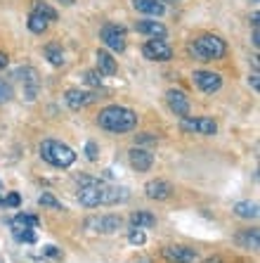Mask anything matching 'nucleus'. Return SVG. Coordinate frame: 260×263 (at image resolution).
I'll return each instance as SVG.
<instances>
[{"instance_id": "nucleus-1", "label": "nucleus", "mask_w": 260, "mask_h": 263, "mask_svg": "<svg viewBox=\"0 0 260 263\" xmlns=\"http://www.w3.org/2000/svg\"><path fill=\"white\" fill-rule=\"evenodd\" d=\"M97 123H99V128L109 130V133H130L137 126V114L121 104H109L99 111Z\"/></svg>"}, {"instance_id": "nucleus-2", "label": "nucleus", "mask_w": 260, "mask_h": 263, "mask_svg": "<svg viewBox=\"0 0 260 263\" xmlns=\"http://www.w3.org/2000/svg\"><path fill=\"white\" fill-rule=\"evenodd\" d=\"M189 55L199 62H213V60H223L225 52H227V45L220 36H213V33H206L199 36L196 41L189 43Z\"/></svg>"}, {"instance_id": "nucleus-3", "label": "nucleus", "mask_w": 260, "mask_h": 263, "mask_svg": "<svg viewBox=\"0 0 260 263\" xmlns=\"http://www.w3.org/2000/svg\"><path fill=\"white\" fill-rule=\"evenodd\" d=\"M41 157L48 164L57 166V168H69V166L76 161V152H73L69 145L57 140H43L41 142Z\"/></svg>"}, {"instance_id": "nucleus-4", "label": "nucleus", "mask_w": 260, "mask_h": 263, "mask_svg": "<svg viewBox=\"0 0 260 263\" xmlns=\"http://www.w3.org/2000/svg\"><path fill=\"white\" fill-rule=\"evenodd\" d=\"M180 128L182 133H199V135H215L218 133V123L213 121V119L208 117H182L180 121Z\"/></svg>"}, {"instance_id": "nucleus-5", "label": "nucleus", "mask_w": 260, "mask_h": 263, "mask_svg": "<svg viewBox=\"0 0 260 263\" xmlns=\"http://www.w3.org/2000/svg\"><path fill=\"white\" fill-rule=\"evenodd\" d=\"M142 55L151 62H168L173 57V48L166 43L164 38H151L142 45Z\"/></svg>"}, {"instance_id": "nucleus-6", "label": "nucleus", "mask_w": 260, "mask_h": 263, "mask_svg": "<svg viewBox=\"0 0 260 263\" xmlns=\"http://www.w3.org/2000/svg\"><path fill=\"white\" fill-rule=\"evenodd\" d=\"M164 258L168 263H199V251L192 247H182V245H170L164 247Z\"/></svg>"}, {"instance_id": "nucleus-7", "label": "nucleus", "mask_w": 260, "mask_h": 263, "mask_svg": "<svg viewBox=\"0 0 260 263\" xmlns=\"http://www.w3.org/2000/svg\"><path fill=\"white\" fill-rule=\"evenodd\" d=\"M123 226L121 216H99V218H88L85 228L92 233H102V235H114L118 233Z\"/></svg>"}, {"instance_id": "nucleus-8", "label": "nucleus", "mask_w": 260, "mask_h": 263, "mask_svg": "<svg viewBox=\"0 0 260 263\" xmlns=\"http://www.w3.org/2000/svg\"><path fill=\"white\" fill-rule=\"evenodd\" d=\"M102 41L109 50H114V52H123V50H126V29L118 26V24L102 26Z\"/></svg>"}, {"instance_id": "nucleus-9", "label": "nucleus", "mask_w": 260, "mask_h": 263, "mask_svg": "<svg viewBox=\"0 0 260 263\" xmlns=\"http://www.w3.org/2000/svg\"><path fill=\"white\" fill-rule=\"evenodd\" d=\"M192 81H194V86L199 88V90H204L206 95H213V92H218L223 88V76L215 71H194Z\"/></svg>"}, {"instance_id": "nucleus-10", "label": "nucleus", "mask_w": 260, "mask_h": 263, "mask_svg": "<svg viewBox=\"0 0 260 263\" xmlns=\"http://www.w3.org/2000/svg\"><path fill=\"white\" fill-rule=\"evenodd\" d=\"M95 100H97L95 92H85V90H81V88H69V90L64 92V102H67L69 109H73V111L83 109V107L92 104Z\"/></svg>"}, {"instance_id": "nucleus-11", "label": "nucleus", "mask_w": 260, "mask_h": 263, "mask_svg": "<svg viewBox=\"0 0 260 263\" xmlns=\"http://www.w3.org/2000/svg\"><path fill=\"white\" fill-rule=\"evenodd\" d=\"M128 202V190L126 187H116V185H99V204L104 206H114V204Z\"/></svg>"}, {"instance_id": "nucleus-12", "label": "nucleus", "mask_w": 260, "mask_h": 263, "mask_svg": "<svg viewBox=\"0 0 260 263\" xmlns=\"http://www.w3.org/2000/svg\"><path fill=\"white\" fill-rule=\"evenodd\" d=\"M166 102H168V107H170V111L175 114V117H189V100H187V95L182 90H168L166 92Z\"/></svg>"}, {"instance_id": "nucleus-13", "label": "nucleus", "mask_w": 260, "mask_h": 263, "mask_svg": "<svg viewBox=\"0 0 260 263\" xmlns=\"http://www.w3.org/2000/svg\"><path fill=\"white\" fill-rule=\"evenodd\" d=\"M99 180H92V183L78 185V202L88 209L99 206Z\"/></svg>"}, {"instance_id": "nucleus-14", "label": "nucleus", "mask_w": 260, "mask_h": 263, "mask_svg": "<svg viewBox=\"0 0 260 263\" xmlns=\"http://www.w3.org/2000/svg\"><path fill=\"white\" fill-rule=\"evenodd\" d=\"M145 195L149 197V199L164 202V199H170V195H173V185H170L168 180L156 178V180H149V183L145 185Z\"/></svg>"}, {"instance_id": "nucleus-15", "label": "nucleus", "mask_w": 260, "mask_h": 263, "mask_svg": "<svg viewBox=\"0 0 260 263\" xmlns=\"http://www.w3.org/2000/svg\"><path fill=\"white\" fill-rule=\"evenodd\" d=\"M22 83H24L26 88V95H29V100H36V90H38V71L33 67H24V69H17V73H14Z\"/></svg>"}, {"instance_id": "nucleus-16", "label": "nucleus", "mask_w": 260, "mask_h": 263, "mask_svg": "<svg viewBox=\"0 0 260 263\" xmlns=\"http://www.w3.org/2000/svg\"><path fill=\"white\" fill-rule=\"evenodd\" d=\"M128 159H130V166H133L135 171H149L151 164H154L151 152H147L142 147H133V149L128 152Z\"/></svg>"}, {"instance_id": "nucleus-17", "label": "nucleus", "mask_w": 260, "mask_h": 263, "mask_svg": "<svg viewBox=\"0 0 260 263\" xmlns=\"http://www.w3.org/2000/svg\"><path fill=\"white\" fill-rule=\"evenodd\" d=\"M135 29H137V33H145V36H151V38H166V26L161 24V22H154V19H142V22H137L135 24Z\"/></svg>"}, {"instance_id": "nucleus-18", "label": "nucleus", "mask_w": 260, "mask_h": 263, "mask_svg": "<svg viewBox=\"0 0 260 263\" xmlns=\"http://www.w3.org/2000/svg\"><path fill=\"white\" fill-rule=\"evenodd\" d=\"M133 7L142 14H149V17H161L166 10L161 0H133Z\"/></svg>"}, {"instance_id": "nucleus-19", "label": "nucleus", "mask_w": 260, "mask_h": 263, "mask_svg": "<svg viewBox=\"0 0 260 263\" xmlns=\"http://www.w3.org/2000/svg\"><path fill=\"white\" fill-rule=\"evenodd\" d=\"M116 69L118 67H116L114 57H111L107 50H99V52H97V71L104 73V76H114Z\"/></svg>"}, {"instance_id": "nucleus-20", "label": "nucleus", "mask_w": 260, "mask_h": 263, "mask_svg": "<svg viewBox=\"0 0 260 263\" xmlns=\"http://www.w3.org/2000/svg\"><path fill=\"white\" fill-rule=\"evenodd\" d=\"M38 226L36 216H26V214H17L12 218V230L14 233H24V230H33Z\"/></svg>"}, {"instance_id": "nucleus-21", "label": "nucleus", "mask_w": 260, "mask_h": 263, "mask_svg": "<svg viewBox=\"0 0 260 263\" xmlns=\"http://www.w3.org/2000/svg\"><path fill=\"white\" fill-rule=\"evenodd\" d=\"M232 211H234L239 218H246V220L258 218V204L255 202H236Z\"/></svg>"}, {"instance_id": "nucleus-22", "label": "nucleus", "mask_w": 260, "mask_h": 263, "mask_svg": "<svg viewBox=\"0 0 260 263\" xmlns=\"http://www.w3.org/2000/svg\"><path fill=\"white\" fill-rule=\"evenodd\" d=\"M130 226L133 228H151V226H156V218H154L149 211H133V214H130Z\"/></svg>"}, {"instance_id": "nucleus-23", "label": "nucleus", "mask_w": 260, "mask_h": 263, "mask_svg": "<svg viewBox=\"0 0 260 263\" xmlns=\"http://www.w3.org/2000/svg\"><path fill=\"white\" fill-rule=\"evenodd\" d=\"M33 12L41 14V17H45L48 22H55V19L59 17L55 7H50L48 3H43V0H33Z\"/></svg>"}, {"instance_id": "nucleus-24", "label": "nucleus", "mask_w": 260, "mask_h": 263, "mask_svg": "<svg viewBox=\"0 0 260 263\" xmlns=\"http://www.w3.org/2000/svg\"><path fill=\"white\" fill-rule=\"evenodd\" d=\"M45 57L50 60L52 67H62V64H64V55H62V48L57 43H50L48 48H45Z\"/></svg>"}, {"instance_id": "nucleus-25", "label": "nucleus", "mask_w": 260, "mask_h": 263, "mask_svg": "<svg viewBox=\"0 0 260 263\" xmlns=\"http://www.w3.org/2000/svg\"><path fill=\"white\" fill-rule=\"evenodd\" d=\"M45 29H48V19L36 12H31L29 14V31H33V33H45Z\"/></svg>"}, {"instance_id": "nucleus-26", "label": "nucleus", "mask_w": 260, "mask_h": 263, "mask_svg": "<svg viewBox=\"0 0 260 263\" xmlns=\"http://www.w3.org/2000/svg\"><path fill=\"white\" fill-rule=\"evenodd\" d=\"M239 245H244L246 249H258V230H246L239 235Z\"/></svg>"}, {"instance_id": "nucleus-27", "label": "nucleus", "mask_w": 260, "mask_h": 263, "mask_svg": "<svg viewBox=\"0 0 260 263\" xmlns=\"http://www.w3.org/2000/svg\"><path fill=\"white\" fill-rule=\"evenodd\" d=\"M38 204H41V206H48V209H55V211H64V206H62L50 192H43V195L38 197Z\"/></svg>"}, {"instance_id": "nucleus-28", "label": "nucleus", "mask_w": 260, "mask_h": 263, "mask_svg": "<svg viewBox=\"0 0 260 263\" xmlns=\"http://www.w3.org/2000/svg\"><path fill=\"white\" fill-rule=\"evenodd\" d=\"M128 239H130V245H135V247H142L147 242V235L139 230V228H133L130 230V235H128Z\"/></svg>"}, {"instance_id": "nucleus-29", "label": "nucleus", "mask_w": 260, "mask_h": 263, "mask_svg": "<svg viewBox=\"0 0 260 263\" xmlns=\"http://www.w3.org/2000/svg\"><path fill=\"white\" fill-rule=\"evenodd\" d=\"M12 100V86L7 83V81L0 79V104L3 102H10Z\"/></svg>"}, {"instance_id": "nucleus-30", "label": "nucleus", "mask_w": 260, "mask_h": 263, "mask_svg": "<svg viewBox=\"0 0 260 263\" xmlns=\"http://www.w3.org/2000/svg\"><path fill=\"white\" fill-rule=\"evenodd\" d=\"M97 154H99V147H97V142H85V157H88V161H97Z\"/></svg>"}, {"instance_id": "nucleus-31", "label": "nucleus", "mask_w": 260, "mask_h": 263, "mask_svg": "<svg viewBox=\"0 0 260 263\" xmlns=\"http://www.w3.org/2000/svg\"><path fill=\"white\" fill-rule=\"evenodd\" d=\"M14 239H17V242H26V245H33V242H36V233H33V230L14 233Z\"/></svg>"}, {"instance_id": "nucleus-32", "label": "nucleus", "mask_w": 260, "mask_h": 263, "mask_svg": "<svg viewBox=\"0 0 260 263\" xmlns=\"http://www.w3.org/2000/svg\"><path fill=\"white\" fill-rule=\"evenodd\" d=\"M85 83L92 88H97L99 83H102V73L99 71H85Z\"/></svg>"}, {"instance_id": "nucleus-33", "label": "nucleus", "mask_w": 260, "mask_h": 263, "mask_svg": "<svg viewBox=\"0 0 260 263\" xmlns=\"http://www.w3.org/2000/svg\"><path fill=\"white\" fill-rule=\"evenodd\" d=\"M135 142H137V145H154V142H156V135L139 133V135H135Z\"/></svg>"}, {"instance_id": "nucleus-34", "label": "nucleus", "mask_w": 260, "mask_h": 263, "mask_svg": "<svg viewBox=\"0 0 260 263\" xmlns=\"http://www.w3.org/2000/svg\"><path fill=\"white\" fill-rule=\"evenodd\" d=\"M19 202H22V197L17 195V192H10V195L5 197V199H3V204H5V206H19Z\"/></svg>"}, {"instance_id": "nucleus-35", "label": "nucleus", "mask_w": 260, "mask_h": 263, "mask_svg": "<svg viewBox=\"0 0 260 263\" xmlns=\"http://www.w3.org/2000/svg\"><path fill=\"white\" fill-rule=\"evenodd\" d=\"M43 254H45V256H50V258H59L62 256V251L57 249V247H52V245L43 247Z\"/></svg>"}, {"instance_id": "nucleus-36", "label": "nucleus", "mask_w": 260, "mask_h": 263, "mask_svg": "<svg viewBox=\"0 0 260 263\" xmlns=\"http://www.w3.org/2000/svg\"><path fill=\"white\" fill-rule=\"evenodd\" d=\"M258 79H260L258 73H253V76H251V86H253V90H255V92L260 90V81H258Z\"/></svg>"}, {"instance_id": "nucleus-37", "label": "nucleus", "mask_w": 260, "mask_h": 263, "mask_svg": "<svg viewBox=\"0 0 260 263\" xmlns=\"http://www.w3.org/2000/svg\"><path fill=\"white\" fill-rule=\"evenodd\" d=\"M5 67H7V55L5 52H0V71H3Z\"/></svg>"}, {"instance_id": "nucleus-38", "label": "nucleus", "mask_w": 260, "mask_h": 263, "mask_svg": "<svg viewBox=\"0 0 260 263\" xmlns=\"http://www.w3.org/2000/svg\"><path fill=\"white\" fill-rule=\"evenodd\" d=\"M204 263H225V261H223V258H220V256H211V258H206Z\"/></svg>"}, {"instance_id": "nucleus-39", "label": "nucleus", "mask_w": 260, "mask_h": 263, "mask_svg": "<svg viewBox=\"0 0 260 263\" xmlns=\"http://www.w3.org/2000/svg\"><path fill=\"white\" fill-rule=\"evenodd\" d=\"M59 3H64V5H73V0H59Z\"/></svg>"}, {"instance_id": "nucleus-40", "label": "nucleus", "mask_w": 260, "mask_h": 263, "mask_svg": "<svg viewBox=\"0 0 260 263\" xmlns=\"http://www.w3.org/2000/svg\"><path fill=\"white\" fill-rule=\"evenodd\" d=\"M253 3H258V0H253Z\"/></svg>"}, {"instance_id": "nucleus-41", "label": "nucleus", "mask_w": 260, "mask_h": 263, "mask_svg": "<svg viewBox=\"0 0 260 263\" xmlns=\"http://www.w3.org/2000/svg\"><path fill=\"white\" fill-rule=\"evenodd\" d=\"M0 263H3V261H0Z\"/></svg>"}]
</instances>
